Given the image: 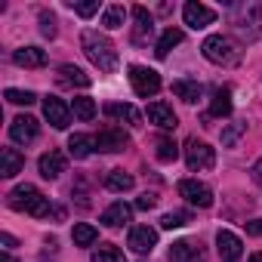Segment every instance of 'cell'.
Listing matches in <instances>:
<instances>
[{
  "label": "cell",
  "mask_w": 262,
  "mask_h": 262,
  "mask_svg": "<svg viewBox=\"0 0 262 262\" xmlns=\"http://www.w3.org/2000/svg\"><path fill=\"white\" fill-rule=\"evenodd\" d=\"M105 188L108 191H129V188H133V176L123 173V170H111L105 176Z\"/></svg>",
  "instance_id": "obj_28"
},
{
  "label": "cell",
  "mask_w": 262,
  "mask_h": 262,
  "mask_svg": "<svg viewBox=\"0 0 262 262\" xmlns=\"http://www.w3.org/2000/svg\"><path fill=\"white\" fill-rule=\"evenodd\" d=\"M105 114H108V117H117V120H126L129 126H139V123H142V114H139L133 105H123V102L105 105Z\"/></svg>",
  "instance_id": "obj_23"
},
{
  "label": "cell",
  "mask_w": 262,
  "mask_h": 262,
  "mask_svg": "<svg viewBox=\"0 0 262 262\" xmlns=\"http://www.w3.org/2000/svg\"><path fill=\"white\" fill-rule=\"evenodd\" d=\"M155 204H158V198H155V194H148V191H145V194L136 201V207H139V210H151Z\"/></svg>",
  "instance_id": "obj_38"
},
{
  "label": "cell",
  "mask_w": 262,
  "mask_h": 262,
  "mask_svg": "<svg viewBox=\"0 0 262 262\" xmlns=\"http://www.w3.org/2000/svg\"><path fill=\"white\" fill-rule=\"evenodd\" d=\"M182 19H185V25H188V28L201 31V28H207V25H213V22H216V13H213L210 7L198 4V0H188V4L182 7Z\"/></svg>",
  "instance_id": "obj_10"
},
{
  "label": "cell",
  "mask_w": 262,
  "mask_h": 262,
  "mask_svg": "<svg viewBox=\"0 0 262 262\" xmlns=\"http://www.w3.org/2000/svg\"><path fill=\"white\" fill-rule=\"evenodd\" d=\"M170 262H204V250H201V244L176 241L170 247Z\"/></svg>",
  "instance_id": "obj_17"
},
{
  "label": "cell",
  "mask_w": 262,
  "mask_h": 262,
  "mask_svg": "<svg viewBox=\"0 0 262 262\" xmlns=\"http://www.w3.org/2000/svg\"><path fill=\"white\" fill-rule=\"evenodd\" d=\"M71 10H74L77 16L90 19V16H96V13H99V0H86V4H77V0H71Z\"/></svg>",
  "instance_id": "obj_36"
},
{
  "label": "cell",
  "mask_w": 262,
  "mask_h": 262,
  "mask_svg": "<svg viewBox=\"0 0 262 262\" xmlns=\"http://www.w3.org/2000/svg\"><path fill=\"white\" fill-rule=\"evenodd\" d=\"M22 167H25V158L16 148H4V151H0V176H4V179H13L16 173H22Z\"/></svg>",
  "instance_id": "obj_21"
},
{
  "label": "cell",
  "mask_w": 262,
  "mask_h": 262,
  "mask_svg": "<svg viewBox=\"0 0 262 262\" xmlns=\"http://www.w3.org/2000/svg\"><path fill=\"white\" fill-rule=\"evenodd\" d=\"M201 53H204L207 62H213V65H225V68H231V65L241 62V50H237V43H234L231 37H225V34H210V37L204 40Z\"/></svg>",
  "instance_id": "obj_4"
},
{
  "label": "cell",
  "mask_w": 262,
  "mask_h": 262,
  "mask_svg": "<svg viewBox=\"0 0 262 262\" xmlns=\"http://www.w3.org/2000/svg\"><path fill=\"white\" fill-rule=\"evenodd\" d=\"M244 129H247V123H231L228 129H222V145L225 148H234V142L244 136Z\"/></svg>",
  "instance_id": "obj_35"
},
{
  "label": "cell",
  "mask_w": 262,
  "mask_h": 262,
  "mask_svg": "<svg viewBox=\"0 0 262 262\" xmlns=\"http://www.w3.org/2000/svg\"><path fill=\"white\" fill-rule=\"evenodd\" d=\"M0 262H16V259L10 256V250H4V253H0Z\"/></svg>",
  "instance_id": "obj_42"
},
{
  "label": "cell",
  "mask_w": 262,
  "mask_h": 262,
  "mask_svg": "<svg viewBox=\"0 0 262 262\" xmlns=\"http://www.w3.org/2000/svg\"><path fill=\"white\" fill-rule=\"evenodd\" d=\"M176 158H179V145H176L170 136H161V139H158V161L170 164V161H176Z\"/></svg>",
  "instance_id": "obj_31"
},
{
  "label": "cell",
  "mask_w": 262,
  "mask_h": 262,
  "mask_svg": "<svg viewBox=\"0 0 262 262\" xmlns=\"http://www.w3.org/2000/svg\"><path fill=\"white\" fill-rule=\"evenodd\" d=\"M179 194H182L191 207H201V210L213 207V191H210V185H204V182H198V179H182V182H179Z\"/></svg>",
  "instance_id": "obj_8"
},
{
  "label": "cell",
  "mask_w": 262,
  "mask_h": 262,
  "mask_svg": "<svg viewBox=\"0 0 262 262\" xmlns=\"http://www.w3.org/2000/svg\"><path fill=\"white\" fill-rule=\"evenodd\" d=\"M191 222V213H185V210H173V213H164L161 216V228H182V225H188Z\"/></svg>",
  "instance_id": "obj_32"
},
{
  "label": "cell",
  "mask_w": 262,
  "mask_h": 262,
  "mask_svg": "<svg viewBox=\"0 0 262 262\" xmlns=\"http://www.w3.org/2000/svg\"><path fill=\"white\" fill-rule=\"evenodd\" d=\"M93 151H96V139H93V136H86V133H74V136L68 139V155H71V158L86 161Z\"/></svg>",
  "instance_id": "obj_22"
},
{
  "label": "cell",
  "mask_w": 262,
  "mask_h": 262,
  "mask_svg": "<svg viewBox=\"0 0 262 262\" xmlns=\"http://www.w3.org/2000/svg\"><path fill=\"white\" fill-rule=\"evenodd\" d=\"M43 117L56 126V129H65L71 123V108L59 99V96H47L43 99Z\"/></svg>",
  "instance_id": "obj_12"
},
{
  "label": "cell",
  "mask_w": 262,
  "mask_h": 262,
  "mask_svg": "<svg viewBox=\"0 0 262 262\" xmlns=\"http://www.w3.org/2000/svg\"><path fill=\"white\" fill-rule=\"evenodd\" d=\"M253 179H256V185L262 188V158L256 161V167H253Z\"/></svg>",
  "instance_id": "obj_40"
},
{
  "label": "cell",
  "mask_w": 262,
  "mask_h": 262,
  "mask_svg": "<svg viewBox=\"0 0 262 262\" xmlns=\"http://www.w3.org/2000/svg\"><path fill=\"white\" fill-rule=\"evenodd\" d=\"M10 207L19 210V213H28V216H50V198H43L34 185H16L10 191Z\"/></svg>",
  "instance_id": "obj_3"
},
{
  "label": "cell",
  "mask_w": 262,
  "mask_h": 262,
  "mask_svg": "<svg viewBox=\"0 0 262 262\" xmlns=\"http://www.w3.org/2000/svg\"><path fill=\"white\" fill-rule=\"evenodd\" d=\"M80 43H83V53H86V59L99 68V71H105V74H111V71H117V50H114V43L105 37V34H99V31H83L80 34Z\"/></svg>",
  "instance_id": "obj_1"
},
{
  "label": "cell",
  "mask_w": 262,
  "mask_h": 262,
  "mask_svg": "<svg viewBox=\"0 0 262 262\" xmlns=\"http://www.w3.org/2000/svg\"><path fill=\"white\" fill-rule=\"evenodd\" d=\"M13 62L19 68H43L47 65V50H40V47H22V50L13 53Z\"/></svg>",
  "instance_id": "obj_19"
},
{
  "label": "cell",
  "mask_w": 262,
  "mask_h": 262,
  "mask_svg": "<svg viewBox=\"0 0 262 262\" xmlns=\"http://www.w3.org/2000/svg\"><path fill=\"white\" fill-rule=\"evenodd\" d=\"M71 237H74V244H77V247H93V244L99 241V231H96L90 222H77V225H74V231H71Z\"/></svg>",
  "instance_id": "obj_27"
},
{
  "label": "cell",
  "mask_w": 262,
  "mask_h": 262,
  "mask_svg": "<svg viewBox=\"0 0 262 262\" xmlns=\"http://www.w3.org/2000/svg\"><path fill=\"white\" fill-rule=\"evenodd\" d=\"M129 83H133V93L148 99V96H158L161 90V74L155 68H145V65H133L129 68Z\"/></svg>",
  "instance_id": "obj_5"
},
{
  "label": "cell",
  "mask_w": 262,
  "mask_h": 262,
  "mask_svg": "<svg viewBox=\"0 0 262 262\" xmlns=\"http://www.w3.org/2000/svg\"><path fill=\"white\" fill-rule=\"evenodd\" d=\"M123 19H126V10H123L120 4H111V7L105 10V16H102V25H105L108 31H114V28L123 25Z\"/></svg>",
  "instance_id": "obj_29"
},
{
  "label": "cell",
  "mask_w": 262,
  "mask_h": 262,
  "mask_svg": "<svg viewBox=\"0 0 262 262\" xmlns=\"http://www.w3.org/2000/svg\"><path fill=\"white\" fill-rule=\"evenodd\" d=\"M231 28L244 43H253L262 31V7L259 4H237L231 10Z\"/></svg>",
  "instance_id": "obj_2"
},
{
  "label": "cell",
  "mask_w": 262,
  "mask_h": 262,
  "mask_svg": "<svg viewBox=\"0 0 262 262\" xmlns=\"http://www.w3.org/2000/svg\"><path fill=\"white\" fill-rule=\"evenodd\" d=\"M148 120L155 126H161V129H173L176 126V114H173V108L167 102H151L148 105Z\"/></svg>",
  "instance_id": "obj_20"
},
{
  "label": "cell",
  "mask_w": 262,
  "mask_h": 262,
  "mask_svg": "<svg viewBox=\"0 0 262 262\" xmlns=\"http://www.w3.org/2000/svg\"><path fill=\"white\" fill-rule=\"evenodd\" d=\"M216 247H219V259H222V262H237V259L244 256L241 237H237L234 231H228V228H219V231H216Z\"/></svg>",
  "instance_id": "obj_11"
},
{
  "label": "cell",
  "mask_w": 262,
  "mask_h": 262,
  "mask_svg": "<svg viewBox=\"0 0 262 262\" xmlns=\"http://www.w3.org/2000/svg\"><path fill=\"white\" fill-rule=\"evenodd\" d=\"M96 148L99 151H108V155L123 151L126 148V133H123V129H117V126H105V129H99V136H96Z\"/></svg>",
  "instance_id": "obj_15"
},
{
  "label": "cell",
  "mask_w": 262,
  "mask_h": 262,
  "mask_svg": "<svg viewBox=\"0 0 262 262\" xmlns=\"http://www.w3.org/2000/svg\"><path fill=\"white\" fill-rule=\"evenodd\" d=\"M247 234H253V237H262V219H253V222H247Z\"/></svg>",
  "instance_id": "obj_39"
},
{
  "label": "cell",
  "mask_w": 262,
  "mask_h": 262,
  "mask_svg": "<svg viewBox=\"0 0 262 262\" xmlns=\"http://www.w3.org/2000/svg\"><path fill=\"white\" fill-rule=\"evenodd\" d=\"M0 244H4L7 250H13V247H16V237H13V234H0Z\"/></svg>",
  "instance_id": "obj_41"
},
{
  "label": "cell",
  "mask_w": 262,
  "mask_h": 262,
  "mask_svg": "<svg viewBox=\"0 0 262 262\" xmlns=\"http://www.w3.org/2000/svg\"><path fill=\"white\" fill-rule=\"evenodd\" d=\"M56 80H59L62 86H71V90H74V86H77V90H86V86L93 83V77H90L83 68H77V65H62Z\"/></svg>",
  "instance_id": "obj_16"
},
{
  "label": "cell",
  "mask_w": 262,
  "mask_h": 262,
  "mask_svg": "<svg viewBox=\"0 0 262 262\" xmlns=\"http://www.w3.org/2000/svg\"><path fill=\"white\" fill-rule=\"evenodd\" d=\"M4 96H7V102H13V105H34V102H37V96H34L31 90H7Z\"/></svg>",
  "instance_id": "obj_34"
},
{
  "label": "cell",
  "mask_w": 262,
  "mask_h": 262,
  "mask_svg": "<svg viewBox=\"0 0 262 262\" xmlns=\"http://www.w3.org/2000/svg\"><path fill=\"white\" fill-rule=\"evenodd\" d=\"M250 262H262V253H253V256H250Z\"/></svg>",
  "instance_id": "obj_43"
},
{
  "label": "cell",
  "mask_w": 262,
  "mask_h": 262,
  "mask_svg": "<svg viewBox=\"0 0 262 262\" xmlns=\"http://www.w3.org/2000/svg\"><path fill=\"white\" fill-rule=\"evenodd\" d=\"M185 164L188 170H210L216 164V151L207 145V142H198V139H188L185 142Z\"/></svg>",
  "instance_id": "obj_6"
},
{
  "label": "cell",
  "mask_w": 262,
  "mask_h": 262,
  "mask_svg": "<svg viewBox=\"0 0 262 262\" xmlns=\"http://www.w3.org/2000/svg\"><path fill=\"white\" fill-rule=\"evenodd\" d=\"M182 37H185V34H182L179 28H167V31L161 34V40H158V47H155V53H158L161 59H167V56H170V50L182 43Z\"/></svg>",
  "instance_id": "obj_26"
},
{
  "label": "cell",
  "mask_w": 262,
  "mask_h": 262,
  "mask_svg": "<svg viewBox=\"0 0 262 262\" xmlns=\"http://www.w3.org/2000/svg\"><path fill=\"white\" fill-rule=\"evenodd\" d=\"M37 133H40V123H37L31 114H19V117L10 123V139H13V142H19V145L34 142V139H37Z\"/></svg>",
  "instance_id": "obj_9"
},
{
  "label": "cell",
  "mask_w": 262,
  "mask_h": 262,
  "mask_svg": "<svg viewBox=\"0 0 262 262\" xmlns=\"http://www.w3.org/2000/svg\"><path fill=\"white\" fill-rule=\"evenodd\" d=\"M93 262H126L123 253L114 247V244H102L96 253H93Z\"/></svg>",
  "instance_id": "obj_33"
},
{
  "label": "cell",
  "mask_w": 262,
  "mask_h": 262,
  "mask_svg": "<svg viewBox=\"0 0 262 262\" xmlns=\"http://www.w3.org/2000/svg\"><path fill=\"white\" fill-rule=\"evenodd\" d=\"M210 114H213V117H228V114H231V90H228V86H219V90H213Z\"/></svg>",
  "instance_id": "obj_25"
},
{
  "label": "cell",
  "mask_w": 262,
  "mask_h": 262,
  "mask_svg": "<svg viewBox=\"0 0 262 262\" xmlns=\"http://www.w3.org/2000/svg\"><path fill=\"white\" fill-rule=\"evenodd\" d=\"M129 219H133V207L123 204V201H114V204L102 213V225H108V228H120V225H126Z\"/></svg>",
  "instance_id": "obj_18"
},
{
  "label": "cell",
  "mask_w": 262,
  "mask_h": 262,
  "mask_svg": "<svg viewBox=\"0 0 262 262\" xmlns=\"http://www.w3.org/2000/svg\"><path fill=\"white\" fill-rule=\"evenodd\" d=\"M173 93L182 99V102H198L201 99V93H204V86L198 83V80H188V77H182V80H173Z\"/></svg>",
  "instance_id": "obj_24"
},
{
  "label": "cell",
  "mask_w": 262,
  "mask_h": 262,
  "mask_svg": "<svg viewBox=\"0 0 262 262\" xmlns=\"http://www.w3.org/2000/svg\"><path fill=\"white\" fill-rule=\"evenodd\" d=\"M40 34L43 37H56V16L53 13H40Z\"/></svg>",
  "instance_id": "obj_37"
},
{
  "label": "cell",
  "mask_w": 262,
  "mask_h": 262,
  "mask_svg": "<svg viewBox=\"0 0 262 262\" xmlns=\"http://www.w3.org/2000/svg\"><path fill=\"white\" fill-rule=\"evenodd\" d=\"M129 16H133V22H136V28H133V43H136V47L148 43V37L155 34V19H151V13H148L145 7H133V10H129Z\"/></svg>",
  "instance_id": "obj_13"
},
{
  "label": "cell",
  "mask_w": 262,
  "mask_h": 262,
  "mask_svg": "<svg viewBox=\"0 0 262 262\" xmlns=\"http://www.w3.org/2000/svg\"><path fill=\"white\" fill-rule=\"evenodd\" d=\"M126 247L133 250V253H139V256L151 253L158 247V228H151V225H133V228H129V237H126Z\"/></svg>",
  "instance_id": "obj_7"
},
{
  "label": "cell",
  "mask_w": 262,
  "mask_h": 262,
  "mask_svg": "<svg viewBox=\"0 0 262 262\" xmlns=\"http://www.w3.org/2000/svg\"><path fill=\"white\" fill-rule=\"evenodd\" d=\"M71 108H74V117H80V120H93L96 117V102L90 96H77Z\"/></svg>",
  "instance_id": "obj_30"
},
{
  "label": "cell",
  "mask_w": 262,
  "mask_h": 262,
  "mask_svg": "<svg viewBox=\"0 0 262 262\" xmlns=\"http://www.w3.org/2000/svg\"><path fill=\"white\" fill-rule=\"evenodd\" d=\"M65 167H68V158H65L62 151H56V148H50V151L40 155V161H37V170H40L43 179H59V176L65 173Z\"/></svg>",
  "instance_id": "obj_14"
}]
</instances>
